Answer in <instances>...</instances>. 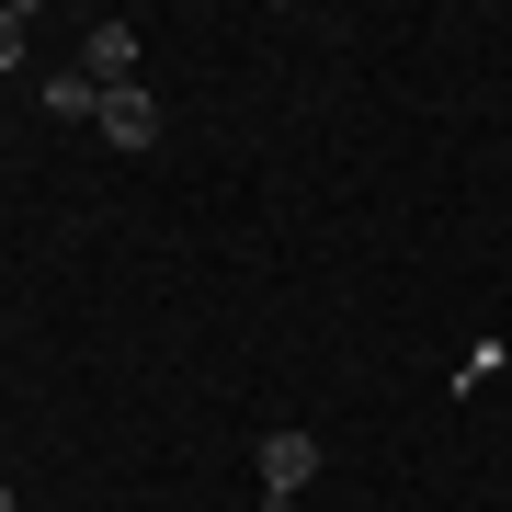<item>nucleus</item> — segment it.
Returning a JSON list of instances; mask_svg holds the SVG:
<instances>
[{
	"mask_svg": "<svg viewBox=\"0 0 512 512\" xmlns=\"http://www.w3.org/2000/svg\"><path fill=\"white\" fill-rule=\"evenodd\" d=\"M308 478H319V433H274L262 444V501H296Z\"/></svg>",
	"mask_w": 512,
	"mask_h": 512,
	"instance_id": "obj_1",
	"label": "nucleus"
},
{
	"mask_svg": "<svg viewBox=\"0 0 512 512\" xmlns=\"http://www.w3.org/2000/svg\"><path fill=\"white\" fill-rule=\"evenodd\" d=\"M80 69H92L103 92H126L137 80V23H92V35H80Z\"/></svg>",
	"mask_w": 512,
	"mask_h": 512,
	"instance_id": "obj_2",
	"label": "nucleus"
},
{
	"mask_svg": "<svg viewBox=\"0 0 512 512\" xmlns=\"http://www.w3.org/2000/svg\"><path fill=\"white\" fill-rule=\"evenodd\" d=\"M92 126H103L114 148H148V137H160V103H148L137 80H126V92H103V114H92Z\"/></svg>",
	"mask_w": 512,
	"mask_h": 512,
	"instance_id": "obj_3",
	"label": "nucleus"
},
{
	"mask_svg": "<svg viewBox=\"0 0 512 512\" xmlns=\"http://www.w3.org/2000/svg\"><path fill=\"white\" fill-rule=\"evenodd\" d=\"M46 114H103V80H92V69H80V57H69V69L46 80Z\"/></svg>",
	"mask_w": 512,
	"mask_h": 512,
	"instance_id": "obj_4",
	"label": "nucleus"
},
{
	"mask_svg": "<svg viewBox=\"0 0 512 512\" xmlns=\"http://www.w3.org/2000/svg\"><path fill=\"white\" fill-rule=\"evenodd\" d=\"M12 57H23V12L0 0V69H12Z\"/></svg>",
	"mask_w": 512,
	"mask_h": 512,
	"instance_id": "obj_5",
	"label": "nucleus"
},
{
	"mask_svg": "<svg viewBox=\"0 0 512 512\" xmlns=\"http://www.w3.org/2000/svg\"><path fill=\"white\" fill-rule=\"evenodd\" d=\"M0 512H12V478H0Z\"/></svg>",
	"mask_w": 512,
	"mask_h": 512,
	"instance_id": "obj_6",
	"label": "nucleus"
}]
</instances>
